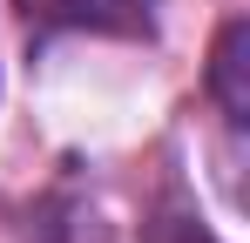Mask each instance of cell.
<instances>
[{"label": "cell", "mask_w": 250, "mask_h": 243, "mask_svg": "<svg viewBox=\"0 0 250 243\" xmlns=\"http://www.w3.org/2000/svg\"><path fill=\"white\" fill-rule=\"evenodd\" d=\"M34 34H149V0H14Z\"/></svg>", "instance_id": "6da1fadb"}, {"label": "cell", "mask_w": 250, "mask_h": 243, "mask_svg": "<svg viewBox=\"0 0 250 243\" xmlns=\"http://www.w3.org/2000/svg\"><path fill=\"white\" fill-rule=\"evenodd\" d=\"M250 27L244 20H230L223 34H216V61H209V88H216V101H223V115L230 128H244L250 122Z\"/></svg>", "instance_id": "7a4b0ae2"}]
</instances>
